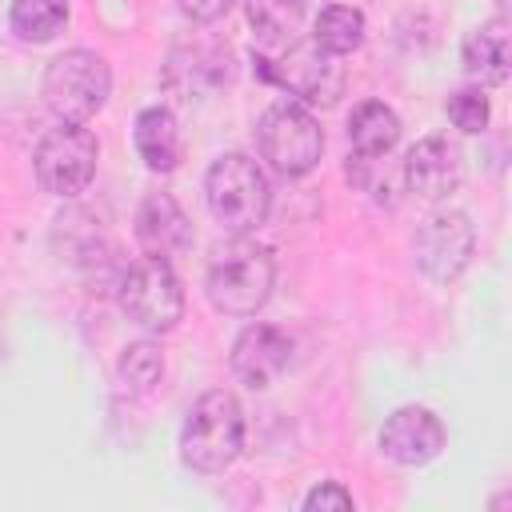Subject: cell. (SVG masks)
I'll list each match as a JSON object with an SVG mask.
<instances>
[{
    "mask_svg": "<svg viewBox=\"0 0 512 512\" xmlns=\"http://www.w3.org/2000/svg\"><path fill=\"white\" fill-rule=\"evenodd\" d=\"M120 376L132 392H148L160 384L164 376V356L156 344H128L124 356H120Z\"/></svg>",
    "mask_w": 512,
    "mask_h": 512,
    "instance_id": "cell-21",
    "label": "cell"
},
{
    "mask_svg": "<svg viewBox=\"0 0 512 512\" xmlns=\"http://www.w3.org/2000/svg\"><path fill=\"white\" fill-rule=\"evenodd\" d=\"M312 40H316L324 52H332V56L356 52V48L364 44V16H360L356 8H348V4H332V8L320 12Z\"/></svg>",
    "mask_w": 512,
    "mask_h": 512,
    "instance_id": "cell-19",
    "label": "cell"
},
{
    "mask_svg": "<svg viewBox=\"0 0 512 512\" xmlns=\"http://www.w3.org/2000/svg\"><path fill=\"white\" fill-rule=\"evenodd\" d=\"M120 308L148 332L176 328V320L184 312V292H180L172 264L152 252L140 256L136 264H128V272L120 276Z\"/></svg>",
    "mask_w": 512,
    "mask_h": 512,
    "instance_id": "cell-5",
    "label": "cell"
},
{
    "mask_svg": "<svg viewBox=\"0 0 512 512\" xmlns=\"http://www.w3.org/2000/svg\"><path fill=\"white\" fill-rule=\"evenodd\" d=\"M204 196H208V208L212 216L228 228V232H252L268 220V208H272V188H268V176L264 168L244 156V152H228L220 156L208 176H204Z\"/></svg>",
    "mask_w": 512,
    "mask_h": 512,
    "instance_id": "cell-2",
    "label": "cell"
},
{
    "mask_svg": "<svg viewBox=\"0 0 512 512\" xmlns=\"http://www.w3.org/2000/svg\"><path fill=\"white\" fill-rule=\"evenodd\" d=\"M96 156V136L80 124L60 120V128H52L36 144V176L52 196H80L96 176Z\"/></svg>",
    "mask_w": 512,
    "mask_h": 512,
    "instance_id": "cell-8",
    "label": "cell"
},
{
    "mask_svg": "<svg viewBox=\"0 0 512 512\" xmlns=\"http://www.w3.org/2000/svg\"><path fill=\"white\" fill-rule=\"evenodd\" d=\"M380 448L396 464H428L444 448V424L420 404L396 408L380 428Z\"/></svg>",
    "mask_w": 512,
    "mask_h": 512,
    "instance_id": "cell-11",
    "label": "cell"
},
{
    "mask_svg": "<svg viewBox=\"0 0 512 512\" xmlns=\"http://www.w3.org/2000/svg\"><path fill=\"white\" fill-rule=\"evenodd\" d=\"M136 152L152 172H168L180 160V132L168 108H144L136 116Z\"/></svg>",
    "mask_w": 512,
    "mask_h": 512,
    "instance_id": "cell-14",
    "label": "cell"
},
{
    "mask_svg": "<svg viewBox=\"0 0 512 512\" xmlns=\"http://www.w3.org/2000/svg\"><path fill=\"white\" fill-rule=\"evenodd\" d=\"M292 364V340L276 324H248L232 344V372L248 388L276 384Z\"/></svg>",
    "mask_w": 512,
    "mask_h": 512,
    "instance_id": "cell-10",
    "label": "cell"
},
{
    "mask_svg": "<svg viewBox=\"0 0 512 512\" xmlns=\"http://www.w3.org/2000/svg\"><path fill=\"white\" fill-rule=\"evenodd\" d=\"M272 280H276L272 252L252 240H236L220 248L216 260L208 264V300L216 312L252 316L272 296Z\"/></svg>",
    "mask_w": 512,
    "mask_h": 512,
    "instance_id": "cell-3",
    "label": "cell"
},
{
    "mask_svg": "<svg viewBox=\"0 0 512 512\" xmlns=\"http://www.w3.org/2000/svg\"><path fill=\"white\" fill-rule=\"evenodd\" d=\"M256 72L280 88H288L292 96L308 100V104H332L344 88V72L336 64L332 52H324L316 40L292 44L288 52L272 56H256Z\"/></svg>",
    "mask_w": 512,
    "mask_h": 512,
    "instance_id": "cell-7",
    "label": "cell"
},
{
    "mask_svg": "<svg viewBox=\"0 0 512 512\" xmlns=\"http://www.w3.org/2000/svg\"><path fill=\"white\" fill-rule=\"evenodd\" d=\"M136 236L152 256H176L192 244V224L168 192H152L136 212Z\"/></svg>",
    "mask_w": 512,
    "mask_h": 512,
    "instance_id": "cell-12",
    "label": "cell"
},
{
    "mask_svg": "<svg viewBox=\"0 0 512 512\" xmlns=\"http://www.w3.org/2000/svg\"><path fill=\"white\" fill-rule=\"evenodd\" d=\"M256 140H260V156L280 172V176H304L316 168L320 152H324V136L320 124L300 108V104H272L260 124H256Z\"/></svg>",
    "mask_w": 512,
    "mask_h": 512,
    "instance_id": "cell-6",
    "label": "cell"
},
{
    "mask_svg": "<svg viewBox=\"0 0 512 512\" xmlns=\"http://www.w3.org/2000/svg\"><path fill=\"white\" fill-rule=\"evenodd\" d=\"M176 4H180L184 16H192L200 24H212V20H220L232 8V0H176Z\"/></svg>",
    "mask_w": 512,
    "mask_h": 512,
    "instance_id": "cell-24",
    "label": "cell"
},
{
    "mask_svg": "<svg viewBox=\"0 0 512 512\" xmlns=\"http://www.w3.org/2000/svg\"><path fill=\"white\" fill-rule=\"evenodd\" d=\"M448 120L460 128V132H480L488 124V100L476 92V88H464L456 96H448Z\"/></svg>",
    "mask_w": 512,
    "mask_h": 512,
    "instance_id": "cell-22",
    "label": "cell"
},
{
    "mask_svg": "<svg viewBox=\"0 0 512 512\" xmlns=\"http://www.w3.org/2000/svg\"><path fill=\"white\" fill-rule=\"evenodd\" d=\"M244 448V408L232 392H204L184 420L180 456L196 472H224Z\"/></svg>",
    "mask_w": 512,
    "mask_h": 512,
    "instance_id": "cell-1",
    "label": "cell"
},
{
    "mask_svg": "<svg viewBox=\"0 0 512 512\" xmlns=\"http://www.w3.org/2000/svg\"><path fill=\"white\" fill-rule=\"evenodd\" d=\"M108 88H112L108 64L88 48H72L56 56L44 72V104L64 124H84L88 116H96L108 100Z\"/></svg>",
    "mask_w": 512,
    "mask_h": 512,
    "instance_id": "cell-4",
    "label": "cell"
},
{
    "mask_svg": "<svg viewBox=\"0 0 512 512\" xmlns=\"http://www.w3.org/2000/svg\"><path fill=\"white\" fill-rule=\"evenodd\" d=\"M404 184H408V192H416L424 200H440V196L456 192V184H460L456 148L444 140H420L404 160Z\"/></svg>",
    "mask_w": 512,
    "mask_h": 512,
    "instance_id": "cell-13",
    "label": "cell"
},
{
    "mask_svg": "<svg viewBox=\"0 0 512 512\" xmlns=\"http://www.w3.org/2000/svg\"><path fill=\"white\" fill-rule=\"evenodd\" d=\"M176 52L188 56V64L172 56L168 80L180 84L184 100H192V92H204V80H200L204 72H208L212 84L228 80V48H220V44H212V40H200V44H188V48H176Z\"/></svg>",
    "mask_w": 512,
    "mask_h": 512,
    "instance_id": "cell-17",
    "label": "cell"
},
{
    "mask_svg": "<svg viewBox=\"0 0 512 512\" xmlns=\"http://www.w3.org/2000/svg\"><path fill=\"white\" fill-rule=\"evenodd\" d=\"M304 508H352V492H344L340 484H320L304 496Z\"/></svg>",
    "mask_w": 512,
    "mask_h": 512,
    "instance_id": "cell-23",
    "label": "cell"
},
{
    "mask_svg": "<svg viewBox=\"0 0 512 512\" xmlns=\"http://www.w3.org/2000/svg\"><path fill=\"white\" fill-rule=\"evenodd\" d=\"M348 140H352L356 156L376 160V156L392 152V144L400 140V116L380 100H364L348 120Z\"/></svg>",
    "mask_w": 512,
    "mask_h": 512,
    "instance_id": "cell-15",
    "label": "cell"
},
{
    "mask_svg": "<svg viewBox=\"0 0 512 512\" xmlns=\"http://www.w3.org/2000/svg\"><path fill=\"white\" fill-rule=\"evenodd\" d=\"M304 8H308V0H248V20L260 36L280 40L300 28Z\"/></svg>",
    "mask_w": 512,
    "mask_h": 512,
    "instance_id": "cell-20",
    "label": "cell"
},
{
    "mask_svg": "<svg viewBox=\"0 0 512 512\" xmlns=\"http://www.w3.org/2000/svg\"><path fill=\"white\" fill-rule=\"evenodd\" d=\"M68 24V0H12V28L20 40L44 44Z\"/></svg>",
    "mask_w": 512,
    "mask_h": 512,
    "instance_id": "cell-18",
    "label": "cell"
},
{
    "mask_svg": "<svg viewBox=\"0 0 512 512\" xmlns=\"http://www.w3.org/2000/svg\"><path fill=\"white\" fill-rule=\"evenodd\" d=\"M464 68L480 76L484 84L508 80V24L504 20H488L464 40Z\"/></svg>",
    "mask_w": 512,
    "mask_h": 512,
    "instance_id": "cell-16",
    "label": "cell"
},
{
    "mask_svg": "<svg viewBox=\"0 0 512 512\" xmlns=\"http://www.w3.org/2000/svg\"><path fill=\"white\" fill-rule=\"evenodd\" d=\"M472 248H476V232H472L464 212H436V216H428L416 228V240H412L416 264L432 280L460 276V268L472 260Z\"/></svg>",
    "mask_w": 512,
    "mask_h": 512,
    "instance_id": "cell-9",
    "label": "cell"
}]
</instances>
